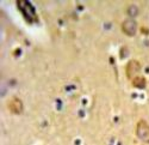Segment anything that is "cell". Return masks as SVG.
<instances>
[{"label": "cell", "mask_w": 149, "mask_h": 145, "mask_svg": "<svg viewBox=\"0 0 149 145\" xmlns=\"http://www.w3.org/2000/svg\"><path fill=\"white\" fill-rule=\"evenodd\" d=\"M122 30L128 36H134L136 34V31H137V23L135 22V19L124 20L122 24Z\"/></svg>", "instance_id": "2"}, {"label": "cell", "mask_w": 149, "mask_h": 145, "mask_svg": "<svg viewBox=\"0 0 149 145\" xmlns=\"http://www.w3.org/2000/svg\"><path fill=\"white\" fill-rule=\"evenodd\" d=\"M8 109L13 114H20L23 112V102L18 97H13L8 102Z\"/></svg>", "instance_id": "4"}, {"label": "cell", "mask_w": 149, "mask_h": 145, "mask_svg": "<svg viewBox=\"0 0 149 145\" xmlns=\"http://www.w3.org/2000/svg\"><path fill=\"white\" fill-rule=\"evenodd\" d=\"M128 13H129L131 17L137 16V13H139V8H137V6H135V5L129 6V8H128Z\"/></svg>", "instance_id": "6"}, {"label": "cell", "mask_w": 149, "mask_h": 145, "mask_svg": "<svg viewBox=\"0 0 149 145\" xmlns=\"http://www.w3.org/2000/svg\"><path fill=\"white\" fill-rule=\"evenodd\" d=\"M136 134H137L139 139H141L143 143H149V125L144 121L141 120L139 121L137 126H136Z\"/></svg>", "instance_id": "1"}, {"label": "cell", "mask_w": 149, "mask_h": 145, "mask_svg": "<svg viewBox=\"0 0 149 145\" xmlns=\"http://www.w3.org/2000/svg\"><path fill=\"white\" fill-rule=\"evenodd\" d=\"M146 84H147V82L143 77H135L132 79V85L137 89H143L146 87Z\"/></svg>", "instance_id": "5"}, {"label": "cell", "mask_w": 149, "mask_h": 145, "mask_svg": "<svg viewBox=\"0 0 149 145\" xmlns=\"http://www.w3.org/2000/svg\"><path fill=\"white\" fill-rule=\"evenodd\" d=\"M141 70V65L139 61H136V60H131L129 61V64L127 65V76L129 79H134L136 77V75L140 72Z\"/></svg>", "instance_id": "3"}]
</instances>
